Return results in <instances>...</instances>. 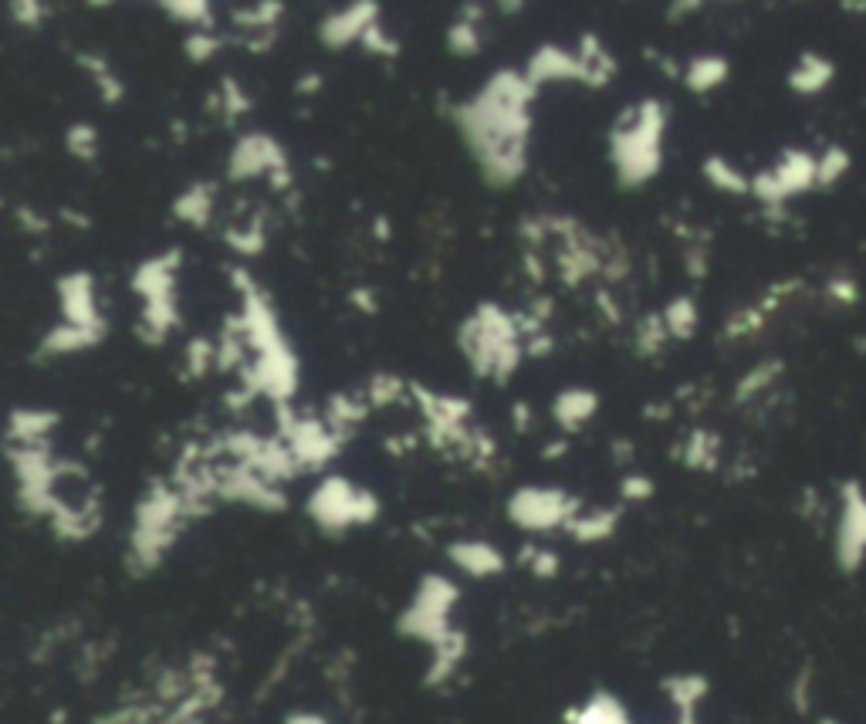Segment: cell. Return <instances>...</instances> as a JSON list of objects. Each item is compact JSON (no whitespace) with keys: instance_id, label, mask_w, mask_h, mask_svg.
Returning a JSON list of instances; mask_svg holds the SVG:
<instances>
[{"instance_id":"6da1fadb","label":"cell","mask_w":866,"mask_h":724,"mask_svg":"<svg viewBox=\"0 0 866 724\" xmlns=\"http://www.w3.org/2000/svg\"><path fill=\"white\" fill-rule=\"evenodd\" d=\"M819 183V160L803 153V150H785V156L778 160L775 170L762 173L752 190L762 196L765 204H782L785 196L806 193L809 186Z\"/></svg>"},{"instance_id":"7a4b0ae2","label":"cell","mask_w":866,"mask_h":724,"mask_svg":"<svg viewBox=\"0 0 866 724\" xmlns=\"http://www.w3.org/2000/svg\"><path fill=\"white\" fill-rule=\"evenodd\" d=\"M836 559L846 572H856L866 559V494L859 485H843V508L836 524Z\"/></svg>"},{"instance_id":"3957f363","label":"cell","mask_w":866,"mask_h":724,"mask_svg":"<svg viewBox=\"0 0 866 724\" xmlns=\"http://www.w3.org/2000/svg\"><path fill=\"white\" fill-rule=\"evenodd\" d=\"M454 596H457V592H454L450 582H444V579H427L424 589H420V596H417V603H414V610L404 616V630L414 633V636H424V640H430V643L437 646L440 640L450 636V630H447V610H450Z\"/></svg>"},{"instance_id":"277c9868","label":"cell","mask_w":866,"mask_h":724,"mask_svg":"<svg viewBox=\"0 0 866 724\" xmlns=\"http://www.w3.org/2000/svg\"><path fill=\"white\" fill-rule=\"evenodd\" d=\"M566 498L552 491H521L511 504V518H518L528 529H549V524L566 518Z\"/></svg>"},{"instance_id":"5b68a950","label":"cell","mask_w":866,"mask_h":724,"mask_svg":"<svg viewBox=\"0 0 866 724\" xmlns=\"http://www.w3.org/2000/svg\"><path fill=\"white\" fill-rule=\"evenodd\" d=\"M829 82H833V61H829V58H819V54H813V51L798 58V64H795L792 75H788V85H792L798 95H816V92H823Z\"/></svg>"},{"instance_id":"8992f818","label":"cell","mask_w":866,"mask_h":724,"mask_svg":"<svg viewBox=\"0 0 866 724\" xmlns=\"http://www.w3.org/2000/svg\"><path fill=\"white\" fill-rule=\"evenodd\" d=\"M454 562H457L460 569L475 572V575H491V572H501V565H505V559H501L491 545H485V542L457 545V549H454Z\"/></svg>"},{"instance_id":"52a82bcc","label":"cell","mask_w":866,"mask_h":724,"mask_svg":"<svg viewBox=\"0 0 866 724\" xmlns=\"http://www.w3.org/2000/svg\"><path fill=\"white\" fill-rule=\"evenodd\" d=\"M724 75H727V69H724L721 58H701V61H694V69H691L687 82H691V89L707 92V89H714Z\"/></svg>"},{"instance_id":"ba28073f","label":"cell","mask_w":866,"mask_h":724,"mask_svg":"<svg viewBox=\"0 0 866 724\" xmlns=\"http://www.w3.org/2000/svg\"><path fill=\"white\" fill-rule=\"evenodd\" d=\"M849 163H853V160H849V153H846L843 146H829V150L819 156V183H823V186H833V183L849 170Z\"/></svg>"},{"instance_id":"9c48e42d","label":"cell","mask_w":866,"mask_h":724,"mask_svg":"<svg viewBox=\"0 0 866 724\" xmlns=\"http://www.w3.org/2000/svg\"><path fill=\"white\" fill-rule=\"evenodd\" d=\"M707 176H711L714 186H724V190H731V193H745V190L752 186L735 166H727L724 160H707Z\"/></svg>"},{"instance_id":"30bf717a","label":"cell","mask_w":866,"mask_h":724,"mask_svg":"<svg viewBox=\"0 0 866 724\" xmlns=\"http://www.w3.org/2000/svg\"><path fill=\"white\" fill-rule=\"evenodd\" d=\"M671 687H674V701H677L684 711H691V707L707 694V684H704L701 677H677Z\"/></svg>"},{"instance_id":"8fae6325","label":"cell","mask_w":866,"mask_h":724,"mask_svg":"<svg viewBox=\"0 0 866 724\" xmlns=\"http://www.w3.org/2000/svg\"><path fill=\"white\" fill-rule=\"evenodd\" d=\"M694 318H697V315H694V305H691V302H674L671 312H668V322H671V328H674L677 336H687V333H691Z\"/></svg>"},{"instance_id":"7c38bea8","label":"cell","mask_w":866,"mask_h":724,"mask_svg":"<svg viewBox=\"0 0 866 724\" xmlns=\"http://www.w3.org/2000/svg\"><path fill=\"white\" fill-rule=\"evenodd\" d=\"M829 292H833V295H839L843 302H856V288H853L849 282H833V285H829Z\"/></svg>"},{"instance_id":"4fadbf2b","label":"cell","mask_w":866,"mask_h":724,"mask_svg":"<svg viewBox=\"0 0 866 724\" xmlns=\"http://www.w3.org/2000/svg\"><path fill=\"white\" fill-rule=\"evenodd\" d=\"M288 724H325L322 717H312V714H302V717H292Z\"/></svg>"},{"instance_id":"5bb4252c","label":"cell","mask_w":866,"mask_h":724,"mask_svg":"<svg viewBox=\"0 0 866 724\" xmlns=\"http://www.w3.org/2000/svg\"><path fill=\"white\" fill-rule=\"evenodd\" d=\"M681 724H694V721H691V717H684V721H681Z\"/></svg>"},{"instance_id":"9a60e30c","label":"cell","mask_w":866,"mask_h":724,"mask_svg":"<svg viewBox=\"0 0 866 724\" xmlns=\"http://www.w3.org/2000/svg\"><path fill=\"white\" fill-rule=\"evenodd\" d=\"M819 724H836V721H829V717H826V721H819Z\"/></svg>"}]
</instances>
